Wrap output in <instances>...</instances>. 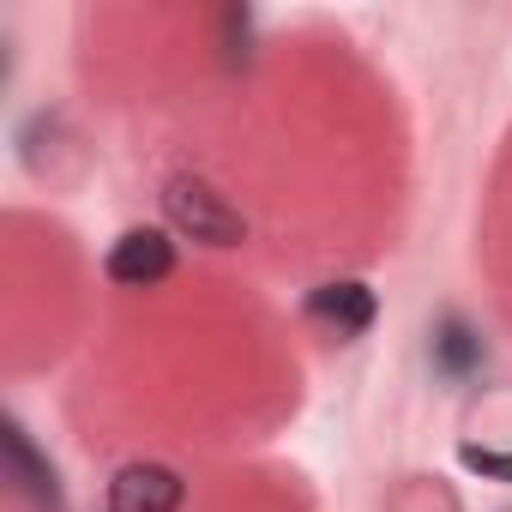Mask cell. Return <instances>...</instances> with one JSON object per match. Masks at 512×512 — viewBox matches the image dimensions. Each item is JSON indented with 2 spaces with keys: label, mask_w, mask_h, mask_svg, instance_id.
Masks as SVG:
<instances>
[{
  "label": "cell",
  "mask_w": 512,
  "mask_h": 512,
  "mask_svg": "<svg viewBox=\"0 0 512 512\" xmlns=\"http://www.w3.org/2000/svg\"><path fill=\"white\" fill-rule=\"evenodd\" d=\"M163 217H169L181 235L205 241V247H235V241L247 235L241 211H235L211 181H199V175H169V181H163Z\"/></svg>",
  "instance_id": "cell-1"
},
{
  "label": "cell",
  "mask_w": 512,
  "mask_h": 512,
  "mask_svg": "<svg viewBox=\"0 0 512 512\" xmlns=\"http://www.w3.org/2000/svg\"><path fill=\"white\" fill-rule=\"evenodd\" d=\"M175 272V241L163 229H127L115 247H109V278L127 284V290H151Z\"/></svg>",
  "instance_id": "cell-2"
},
{
  "label": "cell",
  "mask_w": 512,
  "mask_h": 512,
  "mask_svg": "<svg viewBox=\"0 0 512 512\" xmlns=\"http://www.w3.org/2000/svg\"><path fill=\"white\" fill-rule=\"evenodd\" d=\"M187 494V482L169 464H121L109 482V512H175Z\"/></svg>",
  "instance_id": "cell-3"
},
{
  "label": "cell",
  "mask_w": 512,
  "mask_h": 512,
  "mask_svg": "<svg viewBox=\"0 0 512 512\" xmlns=\"http://www.w3.org/2000/svg\"><path fill=\"white\" fill-rule=\"evenodd\" d=\"M308 314H314L320 326H332L338 338H362V332L374 326V290L356 284V278H344V284H320V290L308 296Z\"/></svg>",
  "instance_id": "cell-4"
},
{
  "label": "cell",
  "mask_w": 512,
  "mask_h": 512,
  "mask_svg": "<svg viewBox=\"0 0 512 512\" xmlns=\"http://www.w3.org/2000/svg\"><path fill=\"white\" fill-rule=\"evenodd\" d=\"M7 470H13V482L37 500V506H61V488H55V464H43L37 452H31V440H25V428H7Z\"/></svg>",
  "instance_id": "cell-5"
},
{
  "label": "cell",
  "mask_w": 512,
  "mask_h": 512,
  "mask_svg": "<svg viewBox=\"0 0 512 512\" xmlns=\"http://www.w3.org/2000/svg\"><path fill=\"white\" fill-rule=\"evenodd\" d=\"M434 362H440L446 374H470V368L482 362V338H476L464 320H446L440 338H434Z\"/></svg>",
  "instance_id": "cell-6"
},
{
  "label": "cell",
  "mask_w": 512,
  "mask_h": 512,
  "mask_svg": "<svg viewBox=\"0 0 512 512\" xmlns=\"http://www.w3.org/2000/svg\"><path fill=\"white\" fill-rule=\"evenodd\" d=\"M458 458H464V470H476V476H494V482H512V452H482V446H464Z\"/></svg>",
  "instance_id": "cell-7"
}]
</instances>
